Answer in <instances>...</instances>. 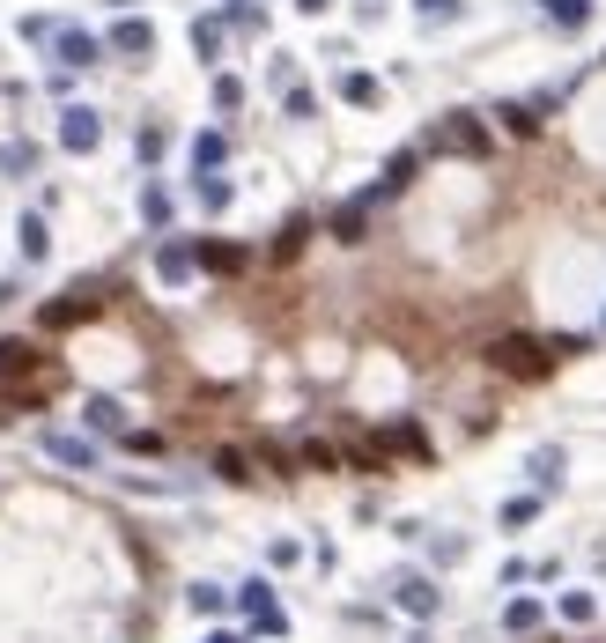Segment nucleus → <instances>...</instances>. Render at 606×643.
Returning a JSON list of instances; mask_svg holds the SVG:
<instances>
[{
	"mask_svg": "<svg viewBox=\"0 0 606 643\" xmlns=\"http://www.w3.org/2000/svg\"><path fill=\"white\" fill-rule=\"evenodd\" d=\"M488 370H503V377H547L555 355H547L540 340H525V333H503V340H488Z\"/></svg>",
	"mask_w": 606,
	"mask_h": 643,
	"instance_id": "nucleus-1",
	"label": "nucleus"
},
{
	"mask_svg": "<svg viewBox=\"0 0 606 643\" xmlns=\"http://www.w3.org/2000/svg\"><path fill=\"white\" fill-rule=\"evenodd\" d=\"M97 141H104V119H97L89 104H67V111H60V148H67V156H89Z\"/></svg>",
	"mask_w": 606,
	"mask_h": 643,
	"instance_id": "nucleus-2",
	"label": "nucleus"
},
{
	"mask_svg": "<svg viewBox=\"0 0 606 643\" xmlns=\"http://www.w3.org/2000/svg\"><path fill=\"white\" fill-rule=\"evenodd\" d=\"M437 148H459V156H488V126H481V111H451V119L437 126Z\"/></svg>",
	"mask_w": 606,
	"mask_h": 643,
	"instance_id": "nucleus-3",
	"label": "nucleus"
},
{
	"mask_svg": "<svg viewBox=\"0 0 606 643\" xmlns=\"http://www.w3.org/2000/svg\"><path fill=\"white\" fill-rule=\"evenodd\" d=\"M104 45H111V52H126V60H148V52H156V23H148V15H119Z\"/></svg>",
	"mask_w": 606,
	"mask_h": 643,
	"instance_id": "nucleus-4",
	"label": "nucleus"
},
{
	"mask_svg": "<svg viewBox=\"0 0 606 643\" xmlns=\"http://www.w3.org/2000/svg\"><path fill=\"white\" fill-rule=\"evenodd\" d=\"M237 599H244V614H252V629H267V636H281V629H289V614L274 607V584H259V577H252Z\"/></svg>",
	"mask_w": 606,
	"mask_h": 643,
	"instance_id": "nucleus-5",
	"label": "nucleus"
},
{
	"mask_svg": "<svg viewBox=\"0 0 606 643\" xmlns=\"http://www.w3.org/2000/svg\"><path fill=\"white\" fill-rule=\"evenodd\" d=\"M392 599H400V614H414V621H437V607H444V592L429 577H400V584H392Z\"/></svg>",
	"mask_w": 606,
	"mask_h": 643,
	"instance_id": "nucleus-6",
	"label": "nucleus"
},
{
	"mask_svg": "<svg viewBox=\"0 0 606 643\" xmlns=\"http://www.w3.org/2000/svg\"><path fill=\"white\" fill-rule=\"evenodd\" d=\"M52 52H60V67L74 74V67H97V60H104V37H89V30H60V37H52Z\"/></svg>",
	"mask_w": 606,
	"mask_h": 643,
	"instance_id": "nucleus-7",
	"label": "nucleus"
},
{
	"mask_svg": "<svg viewBox=\"0 0 606 643\" xmlns=\"http://www.w3.org/2000/svg\"><path fill=\"white\" fill-rule=\"evenodd\" d=\"M414 163H422V156H414V148H400V156H392V163H385V178H377V185H370V193H363V200L377 207V200H392V193H407V185H414Z\"/></svg>",
	"mask_w": 606,
	"mask_h": 643,
	"instance_id": "nucleus-8",
	"label": "nucleus"
},
{
	"mask_svg": "<svg viewBox=\"0 0 606 643\" xmlns=\"http://www.w3.org/2000/svg\"><path fill=\"white\" fill-rule=\"evenodd\" d=\"M97 311V289H67L60 304H45V326H74V318Z\"/></svg>",
	"mask_w": 606,
	"mask_h": 643,
	"instance_id": "nucleus-9",
	"label": "nucleus"
},
{
	"mask_svg": "<svg viewBox=\"0 0 606 643\" xmlns=\"http://www.w3.org/2000/svg\"><path fill=\"white\" fill-rule=\"evenodd\" d=\"M45 451H52L60 466H82V474L97 466V444H89V437H45Z\"/></svg>",
	"mask_w": 606,
	"mask_h": 643,
	"instance_id": "nucleus-10",
	"label": "nucleus"
},
{
	"mask_svg": "<svg viewBox=\"0 0 606 643\" xmlns=\"http://www.w3.org/2000/svg\"><path fill=\"white\" fill-rule=\"evenodd\" d=\"M193 267H200V252H185V244H163V252H156L163 281H193Z\"/></svg>",
	"mask_w": 606,
	"mask_h": 643,
	"instance_id": "nucleus-11",
	"label": "nucleus"
},
{
	"mask_svg": "<svg viewBox=\"0 0 606 643\" xmlns=\"http://www.w3.org/2000/svg\"><path fill=\"white\" fill-rule=\"evenodd\" d=\"M540 15L562 23V30H584V23H592V0H540Z\"/></svg>",
	"mask_w": 606,
	"mask_h": 643,
	"instance_id": "nucleus-12",
	"label": "nucleus"
},
{
	"mask_svg": "<svg viewBox=\"0 0 606 643\" xmlns=\"http://www.w3.org/2000/svg\"><path fill=\"white\" fill-rule=\"evenodd\" d=\"M540 621H547V614H540V599H510V607H503V629H510V636H533Z\"/></svg>",
	"mask_w": 606,
	"mask_h": 643,
	"instance_id": "nucleus-13",
	"label": "nucleus"
},
{
	"mask_svg": "<svg viewBox=\"0 0 606 643\" xmlns=\"http://www.w3.org/2000/svg\"><path fill=\"white\" fill-rule=\"evenodd\" d=\"M15 237H23V259H45V252H52V230H45V215H23V222H15Z\"/></svg>",
	"mask_w": 606,
	"mask_h": 643,
	"instance_id": "nucleus-14",
	"label": "nucleus"
},
{
	"mask_svg": "<svg viewBox=\"0 0 606 643\" xmlns=\"http://www.w3.org/2000/svg\"><path fill=\"white\" fill-rule=\"evenodd\" d=\"M222 156H230V134H200L193 141V178L200 170H222Z\"/></svg>",
	"mask_w": 606,
	"mask_h": 643,
	"instance_id": "nucleus-15",
	"label": "nucleus"
},
{
	"mask_svg": "<svg viewBox=\"0 0 606 643\" xmlns=\"http://www.w3.org/2000/svg\"><path fill=\"white\" fill-rule=\"evenodd\" d=\"M496 126L503 134H540V111L533 104H496Z\"/></svg>",
	"mask_w": 606,
	"mask_h": 643,
	"instance_id": "nucleus-16",
	"label": "nucleus"
},
{
	"mask_svg": "<svg viewBox=\"0 0 606 643\" xmlns=\"http://www.w3.org/2000/svg\"><path fill=\"white\" fill-rule=\"evenodd\" d=\"M193 193H200V207H215V215H222V207H230V178H222V170H200Z\"/></svg>",
	"mask_w": 606,
	"mask_h": 643,
	"instance_id": "nucleus-17",
	"label": "nucleus"
},
{
	"mask_svg": "<svg viewBox=\"0 0 606 643\" xmlns=\"http://www.w3.org/2000/svg\"><path fill=\"white\" fill-rule=\"evenodd\" d=\"M200 267H207V274H237L244 252H237V244H200Z\"/></svg>",
	"mask_w": 606,
	"mask_h": 643,
	"instance_id": "nucleus-18",
	"label": "nucleus"
},
{
	"mask_svg": "<svg viewBox=\"0 0 606 643\" xmlns=\"http://www.w3.org/2000/svg\"><path fill=\"white\" fill-rule=\"evenodd\" d=\"M37 363V348H30V340H0V377H23Z\"/></svg>",
	"mask_w": 606,
	"mask_h": 643,
	"instance_id": "nucleus-19",
	"label": "nucleus"
},
{
	"mask_svg": "<svg viewBox=\"0 0 606 643\" xmlns=\"http://www.w3.org/2000/svg\"><path fill=\"white\" fill-rule=\"evenodd\" d=\"M215 474H222V481H259V474H252V459H244L237 444H222V451H215Z\"/></svg>",
	"mask_w": 606,
	"mask_h": 643,
	"instance_id": "nucleus-20",
	"label": "nucleus"
},
{
	"mask_svg": "<svg viewBox=\"0 0 606 643\" xmlns=\"http://www.w3.org/2000/svg\"><path fill=\"white\" fill-rule=\"evenodd\" d=\"M193 52L215 67V60H222V23H207V15H200V23H193Z\"/></svg>",
	"mask_w": 606,
	"mask_h": 643,
	"instance_id": "nucleus-21",
	"label": "nucleus"
},
{
	"mask_svg": "<svg viewBox=\"0 0 606 643\" xmlns=\"http://www.w3.org/2000/svg\"><path fill=\"white\" fill-rule=\"evenodd\" d=\"M82 414H89V429H126V407H119V400H104V392H97V400H89Z\"/></svg>",
	"mask_w": 606,
	"mask_h": 643,
	"instance_id": "nucleus-22",
	"label": "nucleus"
},
{
	"mask_svg": "<svg viewBox=\"0 0 606 643\" xmlns=\"http://www.w3.org/2000/svg\"><path fill=\"white\" fill-rule=\"evenodd\" d=\"M340 97L348 104H377L385 89H377V74H340Z\"/></svg>",
	"mask_w": 606,
	"mask_h": 643,
	"instance_id": "nucleus-23",
	"label": "nucleus"
},
{
	"mask_svg": "<svg viewBox=\"0 0 606 643\" xmlns=\"http://www.w3.org/2000/svg\"><path fill=\"white\" fill-rule=\"evenodd\" d=\"M185 607H193V614H222V607H230V592H222V584H193Z\"/></svg>",
	"mask_w": 606,
	"mask_h": 643,
	"instance_id": "nucleus-24",
	"label": "nucleus"
},
{
	"mask_svg": "<svg viewBox=\"0 0 606 643\" xmlns=\"http://www.w3.org/2000/svg\"><path fill=\"white\" fill-rule=\"evenodd\" d=\"M533 481H540V488H555V481H562V451H555V444H540V451H533Z\"/></svg>",
	"mask_w": 606,
	"mask_h": 643,
	"instance_id": "nucleus-25",
	"label": "nucleus"
},
{
	"mask_svg": "<svg viewBox=\"0 0 606 643\" xmlns=\"http://www.w3.org/2000/svg\"><path fill=\"white\" fill-rule=\"evenodd\" d=\"M592 614H599V607H592V592H562V621H577V629H584Z\"/></svg>",
	"mask_w": 606,
	"mask_h": 643,
	"instance_id": "nucleus-26",
	"label": "nucleus"
},
{
	"mask_svg": "<svg viewBox=\"0 0 606 643\" xmlns=\"http://www.w3.org/2000/svg\"><path fill=\"white\" fill-rule=\"evenodd\" d=\"M244 104V82L237 74H215V111H237Z\"/></svg>",
	"mask_w": 606,
	"mask_h": 643,
	"instance_id": "nucleus-27",
	"label": "nucleus"
},
{
	"mask_svg": "<svg viewBox=\"0 0 606 643\" xmlns=\"http://www.w3.org/2000/svg\"><path fill=\"white\" fill-rule=\"evenodd\" d=\"M141 215L156 222V230H163V222H170V193H163V185H148V193H141Z\"/></svg>",
	"mask_w": 606,
	"mask_h": 643,
	"instance_id": "nucleus-28",
	"label": "nucleus"
},
{
	"mask_svg": "<svg viewBox=\"0 0 606 643\" xmlns=\"http://www.w3.org/2000/svg\"><path fill=\"white\" fill-rule=\"evenodd\" d=\"M30 163H37V148H23V141H15V148H0V170H8V178H23Z\"/></svg>",
	"mask_w": 606,
	"mask_h": 643,
	"instance_id": "nucleus-29",
	"label": "nucleus"
},
{
	"mask_svg": "<svg viewBox=\"0 0 606 643\" xmlns=\"http://www.w3.org/2000/svg\"><path fill=\"white\" fill-rule=\"evenodd\" d=\"M540 518V496H518V503H503V525H533Z\"/></svg>",
	"mask_w": 606,
	"mask_h": 643,
	"instance_id": "nucleus-30",
	"label": "nucleus"
},
{
	"mask_svg": "<svg viewBox=\"0 0 606 643\" xmlns=\"http://www.w3.org/2000/svg\"><path fill=\"white\" fill-rule=\"evenodd\" d=\"M459 8H466V0H422L429 23H459Z\"/></svg>",
	"mask_w": 606,
	"mask_h": 643,
	"instance_id": "nucleus-31",
	"label": "nucleus"
},
{
	"mask_svg": "<svg viewBox=\"0 0 606 643\" xmlns=\"http://www.w3.org/2000/svg\"><path fill=\"white\" fill-rule=\"evenodd\" d=\"M134 148H141V163H156V156H163V126H141Z\"/></svg>",
	"mask_w": 606,
	"mask_h": 643,
	"instance_id": "nucleus-32",
	"label": "nucleus"
},
{
	"mask_svg": "<svg viewBox=\"0 0 606 643\" xmlns=\"http://www.w3.org/2000/svg\"><path fill=\"white\" fill-rule=\"evenodd\" d=\"M296 8H303V15H326V8H333V0H296Z\"/></svg>",
	"mask_w": 606,
	"mask_h": 643,
	"instance_id": "nucleus-33",
	"label": "nucleus"
},
{
	"mask_svg": "<svg viewBox=\"0 0 606 643\" xmlns=\"http://www.w3.org/2000/svg\"><path fill=\"white\" fill-rule=\"evenodd\" d=\"M207 643H237V636H230V629H215V636H207Z\"/></svg>",
	"mask_w": 606,
	"mask_h": 643,
	"instance_id": "nucleus-34",
	"label": "nucleus"
},
{
	"mask_svg": "<svg viewBox=\"0 0 606 643\" xmlns=\"http://www.w3.org/2000/svg\"><path fill=\"white\" fill-rule=\"evenodd\" d=\"M414 643H422V636H414Z\"/></svg>",
	"mask_w": 606,
	"mask_h": 643,
	"instance_id": "nucleus-35",
	"label": "nucleus"
}]
</instances>
